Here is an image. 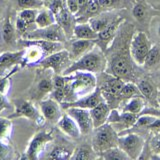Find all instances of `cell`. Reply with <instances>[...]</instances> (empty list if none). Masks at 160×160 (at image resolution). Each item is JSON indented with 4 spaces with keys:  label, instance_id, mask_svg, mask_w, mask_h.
Wrapping results in <instances>:
<instances>
[{
    "label": "cell",
    "instance_id": "9",
    "mask_svg": "<svg viewBox=\"0 0 160 160\" xmlns=\"http://www.w3.org/2000/svg\"><path fill=\"white\" fill-rule=\"evenodd\" d=\"M53 140L52 132L50 131H39L32 137L28 144V146L24 152V155L22 156L23 159L28 160H36L40 157L45 147L47 146L49 142H51Z\"/></svg>",
    "mask_w": 160,
    "mask_h": 160
},
{
    "label": "cell",
    "instance_id": "25",
    "mask_svg": "<svg viewBox=\"0 0 160 160\" xmlns=\"http://www.w3.org/2000/svg\"><path fill=\"white\" fill-rule=\"evenodd\" d=\"M115 17L116 16L112 15L111 13H107V14L102 13V14H97V15H95V16L91 17L87 22L90 24V26H91L95 31L99 33L100 31H102Z\"/></svg>",
    "mask_w": 160,
    "mask_h": 160
},
{
    "label": "cell",
    "instance_id": "7",
    "mask_svg": "<svg viewBox=\"0 0 160 160\" xmlns=\"http://www.w3.org/2000/svg\"><path fill=\"white\" fill-rule=\"evenodd\" d=\"M14 105V111L9 115L8 118L15 119L24 117L29 120H32L38 125H43L45 122V118L43 115L38 112L36 107L34 106L33 103L29 100L25 99H17L13 102Z\"/></svg>",
    "mask_w": 160,
    "mask_h": 160
},
{
    "label": "cell",
    "instance_id": "36",
    "mask_svg": "<svg viewBox=\"0 0 160 160\" xmlns=\"http://www.w3.org/2000/svg\"><path fill=\"white\" fill-rule=\"evenodd\" d=\"M132 14L135 19H137L139 22H144L147 19L148 15V7L143 3H137L133 7Z\"/></svg>",
    "mask_w": 160,
    "mask_h": 160
},
{
    "label": "cell",
    "instance_id": "20",
    "mask_svg": "<svg viewBox=\"0 0 160 160\" xmlns=\"http://www.w3.org/2000/svg\"><path fill=\"white\" fill-rule=\"evenodd\" d=\"M111 109L112 108L109 106V104L106 101H102L101 103H99L95 107L89 110L93 123V128H97L107 122Z\"/></svg>",
    "mask_w": 160,
    "mask_h": 160
},
{
    "label": "cell",
    "instance_id": "45",
    "mask_svg": "<svg viewBox=\"0 0 160 160\" xmlns=\"http://www.w3.org/2000/svg\"><path fill=\"white\" fill-rule=\"evenodd\" d=\"M9 107H10V104L6 98V94H4L3 92L0 91V115H1V112L3 110L7 109Z\"/></svg>",
    "mask_w": 160,
    "mask_h": 160
},
{
    "label": "cell",
    "instance_id": "28",
    "mask_svg": "<svg viewBox=\"0 0 160 160\" xmlns=\"http://www.w3.org/2000/svg\"><path fill=\"white\" fill-rule=\"evenodd\" d=\"M158 64H160V45L153 44L144 60L142 66L147 70H151L156 68Z\"/></svg>",
    "mask_w": 160,
    "mask_h": 160
},
{
    "label": "cell",
    "instance_id": "46",
    "mask_svg": "<svg viewBox=\"0 0 160 160\" xmlns=\"http://www.w3.org/2000/svg\"><path fill=\"white\" fill-rule=\"evenodd\" d=\"M156 85H157V87H158V88H160V72H159V74H158V82L156 83Z\"/></svg>",
    "mask_w": 160,
    "mask_h": 160
},
{
    "label": "cell",
    "instance_id": "33",
    "mask_svg": "<svg viewBox=\"0 0 160 160\" xmlns=\"http://www.w3.org/2000/svg\"><path fill=\"white\" fill-rule=\"evenodd\" d=\"M73 153V150L63 145H57L52 148L48 154V158L50 159H70Z\"/></svg>",
    "mask_w": 160,
    "mask_h": 160
},
{
    "label": "cell",
    "instance_id": "34",
    "mask_svg": "<svg viewBox=\"0 0 160 160\" xmlns=\"http://www.w3.org/2000/svg\"><path fill=\"white\" fill-rule=\"evenodd\" d=\"M2 38L6 44H12L15 38V27L11 22L10 17L5 19L2 27Z\"/></svg>",
    "mask_w": 160,
    "mask_h": 160
},
{
    "label": "cell",
    "instance_id": "13",
    "mask_svg": "<svg viewBox=\"0 0 160 160\" xmlns=\"http://www.w3.org/2000/svg\"><path fill=\"white\" fill-rule=\"evenodd\" d=\"M66 111L77 123L81 134L87 135L93 131V123L88 109L80 107H68Z\"/></svg>",
    "mask_w": 160,
    "mask_h": 160
},
{
    "label": "cell",
    "instance_id": "14",
    "mask_svg": "<svg viewBox=\"0 0 160 160\" xmlns=\"http://www.w3.org/2000/svg\"><path fill=\"white\" fill-rule=\"evenodd\" d=\"M102 101H105V99L101 93V90L99 89V87H96L93 92L85 95V96L75 100V101L61 103V107L64 109H67L68 107H80L90 110Z\"/></svg>",
    "mask_w": 160,
    "mask_h": 160
},
{
    "label": "cell",
    "instance_id": "39",
    "mask_svg": "<svg viewBox=\"0 0 160 160\" xmlns=\"http://www.w3.org/2000/svg\"><path fill=\"white\" fill-rule=\"evenodd\" d=\"M65 7H67L66 6V0H51L49 5H48V8L54 13V15L59 13Z\"/></svg>",
    "mask_w": 160,
    "mask_h": 160
},
{
    "label": "cell",
    "instance_id": "40",
    "mask_svg": "<svg viewBox=\"0 0 160 160\" xmlns=\"http://www.w3.org/2000/svg\"><path fill=\"white\" fill-rule=\"evenodd\" d=\"M101 10H110L120 6L122 3L121 0H98Z\"/></svg>",
    "mask_w": 160,
    "mask_h": 160
},
{
    "label": "cell",
    "instance_id": "4",
    "mask_svg": "<svg viewBox=\"0 0 160 160\" xmlns=\"http://www.w3.org/2000/svg\"><path fill=\"white\" fill-rule=\"evenodd\" d=\"M54 73L51 69L40 68L37 70L34 81L29 90V95L32 100L41 101L42 99L50 95L53 88Z\"/></svg>",
    "mask_w": 160,
    "mask_h": 160
},
{
    "label": "cell",
    "instance_id": "51",
    "mask_svg": "<svg viewBox=\"0 0 160 160\" xmlns=\"http://www.w3.org/2000/svg\"><path fill=\"white\" fill-rule=\"evenodd\" d=\"M159 96H160V95H159Z\"/></svg>",
    "mask_w": 160,
    "mask_h": 160
},
{
    "label": "cell",
    "instance_id": "38",
    "mask_svg": "<svg viewBox=\"0 0 160 160\" xmlns=\"http://www.w3.org/2000/svg\"><path fill=\"white\" fill-rule=\"evenodd\" d=\"M17 4L20 9L23 8H35L41 9L44 5L43 0H17Z\"/></svg>",
    "mask_w": 160,
    "mask_h": 160
},
{
    "label": "cell",
    "instance_id": "47",
    "mask_svg": "<svg viewBox=\"0 0 160 160\" xmlns=\"http://www.w3.org/2000/svg\"><path fill=\"white\" fill-rule=\"evenodd\" d=\"M157 35H158V37L160 38V24H159V26H158V28H157Z\"/></svg>",
    "mask_w": 160,
    "mask_h": 160
},
{
    "label": "cell",
    "instance_id": "17",
    "mask_svg": "<svg viewBox=\"0 0 160 160\" xmlns=\"http://www.w3.org/2000/svg\"><path fill=\"white\" fill-rule=\"evenodd\" d=\"M95 45H96L95 40L77 39V38L73 40L69 45V49H67L72 62L79 59L84 54H86L88 51H90Z\"/></svg>",
    "mask_w": 160,
    "mask_h": 160
},
{
    "label": "cell",
    "instance_id": "44",
    "mask_svg": "<svg viewBox=\"0 0 160 160\" xmlns=\"http://www.w3.org/2000/svg\"><path fill=\"white\" fill-rule=\"evenodd\" d=\"M66 6L68 10L74 15H76L79 11V6L77 0H66Z\"/></svg>",
    "mask_w": 160,
    "mask_h": 160
},
{
    "label": "cell",
    "instance_id": "11",
    "mask_svg": "<svg viewBox=\"0 0 160 160\" xmlns=\"http://www.w3.org/2000/svg\"><path fill=\"white\" fill-rule=\"evenodd\" d=\"M118 146L126 153L130 159H138L145 146V140L138 134L129 133L118 136Z\"/></svg>",
    "mask_w": 160,
    "mask_h": 160
},
{
    "label": "cell",
    "instance_id": "27",
    "mask_svg": "<svg viewBox=\"0 0 160 160\" xmlns=\"http://www.w3.org/2000/svg\"><path fill=\"white\" fill-rule=\"evenodd\" d=\"M54 23H56V18L51 10L49 8L39 9L36 19H35V24H36L37 28L47 27Z\"/></svg>",
    "mask_w": 160,
    "mask_h": 160
},
{
    "label": "cell",
    "instance_id": "48",
    "mask_svg": "<svg viewBox=\"0 0 160 160\" xmlns=\"http://www.w3.org/2000/svg\"><path fill=\"white\" fill-rule=\"evenodd\" d=\"M157 102H158L159 106H160V96H158V97H157Z\"/></svg>",
    "mask_w": 160,
    "mask_h": 160
},
{
    "label": "cell",
    "instance_id": "22",
    "mask_svg": "<svg viewBox=\"0 0 160 160\" xmlns=\"http://www.w3.org/2000/svg\"><path fill=\"white\" fill-rule=\"evenodd\" d=\"M55 18H56V23L64 30L67 37L73 35V29L76 24V17L69 11L67 7H65L55 15Z\"/></svg>",
    "mask_w": 160,
    "mask_h": 160
},
{
    "label": "cell",
    "instance_id": "2",
    "mask_svg": "<svg viewBox=\"0 0 160 160\" xmlns=\"http://www.w3.org/2000/svg\"><path fill=\"white\" fill-rule=\"evenodd\" d=\"M107 69V59L104 51L97 45L84 54L79 59L75 60L62 75H69L75 71H83L93 74L102 73Z\"/></svg>",
    "mask_w": 160,
    "mask_h": 160
},
{
    "label": "cell",
    "instance_id": "10",
    "mask_svg": "<svg viewBox=\"0 0 160 160\" xmlns=\"http://www.w3.org/2000/svg\"><path fill=\"white\" fill-rule=\"evenodd\" d=\"M125 81L123 79L114 76V75L110 74L109 76L104 78V81H102L99 89L101 90V93L109 106L112 108V104L114 102H120V91H121L122 86Z\"/></svg>",
    "mask_w": 160,
    "mask_h": 160
},
{
    "label": "cell",
    "instance_id": "5",
    "mask_svg": "<svg viewBox=\"0 0 160 160\" xmlns=\"http://www.w3.org/2000/svg\"><path fill=\"white\" fill-rule=\"evenodd\" d=\"M71 63L72 60L68 51L66 49H62L45 56L37 64V66L43 69H51L54 74H63Z\"/></svg>",
    "mask_w": 160,
    "mask_h": 160
},
{
    "label": "cell",
    "instance_id": "15",
    "mask_svg": "<svg viewBox=\"0 0 160 160\" xmlns=\"http://www.w3.org/2000/svg\"><path fill=\"white\" fill-rule=\"evenodd\" d=\"M110 74L123 80L129 79L133 75V67L127 57L118 55L110 62Z\"/></svg>",
    "mask_w": 160,
    "mask_h": 160
},
{
    "label": "cell",
    "instance_id": "26",
    "mask_svg": "<svg viewBox=\"0 0 160 160\" xmlns=\"http://www.w3.org/2000/svg\"><path fill=\"white\" fill-rule=\"evenodd\" d=\"M137 86L144 98L151 102L154 100L157 101V88L154 86L152 81H150L149 79H141L137 83Z\"/></svg>",
    "mask_w": 160,
    "mask_h": 160
},
{
    "label": "cell",
    "instance_id": "42",
    "mask_svg": "<svg viewBox=\"0 0 160 160\" xmlns=\"http://www.w3.org/2000/svg\"><path fill=\"white\" fill-rule=\"evenodd\" d=\"M29 26H30V25L27 24L26 22L24 21V20L17 17L16 22H15V28H16V30L19 33H21L22 35H24L26 32H28V27Z\"/></svg>",
    "mask_w": 160,
    "mask_h": 160
},
{
    "label": "cell",
    "instance_id": "41",
    "mask_svg": "<svg viewBox=\"0 0 160 160\" xmlns=\"http://www.w3.org/2000/svg\"><path fill=\"white\" fill-rule=\"evenodd\" d=\"M150 148L154 154L160 155V131H158L150 140Z\"/></svg>",
    "mask_w": 160,
    "mask_h": 160
},
{
    "label": "cell",
    "instance_id": "1",
    "mask_svg": "<svg viewBox=\"0 0 160 160\" xmlns=\"http://www.w3.org/2000/svg\"><path fill=\"white\" fill-rule=\"evenodd\" d=\"M64 76L66 77L64 102L75 101L93 92L97 87V79L93 73L75 71Z\"/></svg>",
    "mask_w": 160,
    "mask_h": 160
},
{
    "label": "cell",
    "instance_id": "37",
    "mask_svg": "<svg viewBox=\"0 0 160 160\" xmlns=\"http://www.w3.org/2000/svg\"><path fill=\"white\" fill-rule=\"evenodd\" d=\"M12 121L10 118L0 117V138L5 139L11 134Z\"/></svg>",
    "mask_w": 160,
    "mask_h": 160
},
{
    "label": "cell",
    "instance_id": "18",
    "mask_svg": "<svg viewBox=\"0 0 160 160\" xmlns=\"http://www.w3.org/2000/svg\"><path fill=\"white\" fill-rule=\"evenodd\" d=\"M19 44L21 45L22 48H24L27 45H34L37 46L41 50H43L44 53L46 54V56L49 54H52L54 52H57L59 50L64 49L63 43L62 42H54V41H48V40H42V39H36V40H31V39H21Z\"/></svg>",
    "mask_w": 160,
    "mask_h": 160
},
{
    "label": "cell",
    "instance_id": "35",
    "mask_svg": "<svg viewBox=\"0 0 160 160\" xmlns=\"http://www.w3.org/2000/svg\"><path fill=\"white\" fill-rule=\"evenodd\" d=\"M38 11L39 9H35V8H23L19 10L17 16L24 20L27 24L31 25V24H35V19H36Z\"/></svg>",
    "mask_w": 160,
    "mask_h": 160
},
{
    "label": "cell",
    "instance_id": "43",
    "mask_svg": "<svg viewBox=\"0 0 160 160\" xmlns=\"http://www.w3.org/2000/svg\"><path fill=\"white\" fill-rule=\"evenodd\" d=\"M10 152L9 145L4 141V139L0 140V160L5 159Z\"/></svg>",
    "mask_w": 160,
    "mask_h": 160
},
{
    "label": "cell",
    "instance_id": "50",
    "mask_svg": "<svg viewBox=\"0 0 160 160\" xmlns=\"http://www.w3.org/2000/svg\"><path fill=\"white\" fill-rule=\"evenodd\" d=\"M158 2H159V3H160V0H158Z\"/></svg>",
    "mask_w": 160,
    "mask_h": 160
},
{
    "label": "cell",
    "instance_id": "19",
    "mask_svg": "<svg viewBox=\"0 0 160 160\" xmlns=\"http://www.w3.org/2000/svg\"><path fill=\"white\" fill-rule=\"evenodd\" d=\"M57 126L64 134H66L70 138L78 139L81 135V131H80L77 123L68 113L62 114V116L60 117L57 122Z\"/></svg>",
    "mask_w": 160,
    "mask_h": 160
},
{
    "label": "cell",
    "instance_id": "49",
    "mask_svg": "<svg viewBox=\"0 0 160 160\" xmlns=\"http://www.w3.org/2000/svg\"><path fill=\"white\" fill-rule=\"evenodd\" d=\"M0 16H1V9H0Z\"/></svg>",
    "mask_w": 160,
    "mask_h": 160
},
{
    "label": "cell",
    "instance_id": "31",
    "mask_svg": "<svg viewBox=\"0 0 160 160\" xmlns=\"http://www.w3.org/2000/svg\"><path fill=\"white\" fill-rule=\"evenodd\" d=\"M142 96L137 84L133 82H124L121 91H120V100H128L132 97ZM143 97V96H142Z\"/></svg>",
    "mask_w": 160,
    "mask_h": 160
},
{
    "label": "cell",
    "instance_id": "8",
    "mask_svg": "<svg viewBox=\"0 0 160 160\" xmlns=\"http://www.w3.org/2000/svg\"><path fill=\"white\" fill-rule=\"evenodd\" d=\"M24 39H42V40H48V41H54V42H65L67 39L66 34L64 30L59 26L57 23H54L52 25L43 28H37L32 31L26 32L23 35Z\"/></svg>",
    "mask_w": 160,
    "mask_h": 160
},
{
    "label": "cell",
    "instance_id": "23",
    "mask_svg": "<svg viewBox=\"0 0 160 160\" xmlns=\"http://www.w3.org/2000/svg\"><path fill=\"white\" fill-rule=\"evenodd\" d=\"M65 84H66V77L62 74H54L53 76V88L49 96L56 100L61 104L65 100Z\"/></svg>",
    "mask_w": 160,
    "mask_h": 160
},
{
    "label": "cell",
    "instance_id": "29",
    "mask_svg": "<svg viewBox=\"0 0 160 160\" xmlns=\"http://www.w3.org/2000/svg\"><path fill=\"white\" fill-rule=\"evenodd\" d=\"M99 157V155L94 151L92 146H88V145H83V146H79L76 149L73 150V153L71 155L70 159L75 160H89Z\"/></svg>",
    "mask_w": 160,
    "mask_h": 160
},
{
    "label": "cell",
    "instance_id": "6",
    "mask_svg": "<svg viewBox=\"0 0 160 160\" xmlns=\"http://www.w3.org/2000/svg\"><path fill=\"white\" fill-rule=\"evenodd\" d=\"M152 45L153 44L150 41L146 33L142 31L137 32L132 37L129 46L130 56H131L133 61L137 65H141L142 66Z\"/></svg>",
    "mask_w": 160,
    "mask_h": 160
},
{
    "label": "cell",
    "instance_id": "32",
    "mask_svg": "<svg viewBox=\"0 0 160 160\" xmlns=\"http://www.w3.org/2000/svg\"><path fill=\"white\" fill-rule=\"evenodd\" d=\"M99 157H101L103 159H114V160L130 159L128 155L125 153L119 146H114V147H111L107 150H105L104 152L99 154Z\"/></svg>",
    "mask_w": 160,
    "mask_h": 160
},
{
    "label": "cell",
    "instance_id": "16",
    "mask_svg": "<svg viewBox=\"0 0 160 160\" xmlns=\"http://www.w3.org/2000/svg\"><path fill=\"white\" fill-rule=\"evenodd\" d=\"M40 103V110L45 120L50 123H57L60 117L62 116L61 104L58 103L53 98H44Z\"/></svg>",
    "mask_w": 160,
    "mask_h": 160
},
{
    "label": "cell",
    "instance_id": "24",
    "mask_svg": "<svg viewBox=\"0 0 160 160\" xmlns=\"http://www.w3.org/2000/svg\"><path fill=\"white\" fill-rule=\"evenodd\" d=\"M73 36L77 39L95 40L98 38V33L90 26L88 22H78L73 29Z\"/></svg>",
    "mask_w": 160,
    "mask_h": 160
},
{
    "label": "cell",
    "instance_id": "21",
    "mask_svg": "<svg viewBox=\"0 0 160 160\" xmlns=\"http://www.w3.org/2000/svg\"><path fill=\"white\" fill-rule=\"evenodd\" d=\"M24 52L25 49L22 48L18 51H7L0 54V74L5 72L7 69H12L16 65H20Z\"/></svg>",
    "mask_w": 160,
    "mask_h": 160
},
{
    "label": "cell",
    "instance_id": "3",
    "mask_svg": "<svg viewBox=\"0 0 160 160\" xmlns=\"http://www.w3.org/2000/svg\"><path fill=\"white\" fill-rule=\"evenodd\" d=\"M93 130L94 134L91 146L97 154L102 153L111 147L118 146V132L110 123L106 122Z\"/></svg>",
    "mask_w": 160,
    "mask_h": 160
},
{
    "label": "cell",
    "instance_id": "30",
    "mask_svg": "<svg viewBox=\"0 0 160 160\" xmlns=\"http://www.w3.org/2000/svg\"><path fill=\"white\" fill-rule=\"evenodd\" d=\"M144 106H145V98L142 96H136L128 99L126 105L122 108L121 111L139 114L144 110Z\"/></svg>",
    "mask_w": 160,
    "mask_h": 160
},
{
    "label": "cell",
    "instance_id": "12",
    "mask_svg": "<svg viewBox=\"0 0 160 160\" xmlns=\"http://www.w3.org/2000/svg\"><path fill=\"white\" fill-rule=\"evenodd\" d=\"M123 21L122 17H115L111 22H110L102 31L98 33V38L96 39V45L101 48L105 52L106 49L109 48L110 44L112 43L115 36L117 35L118 29Z\"/></svg>",
    "mask_w": 160,
    "mask_h": 160
}]
</instances>
